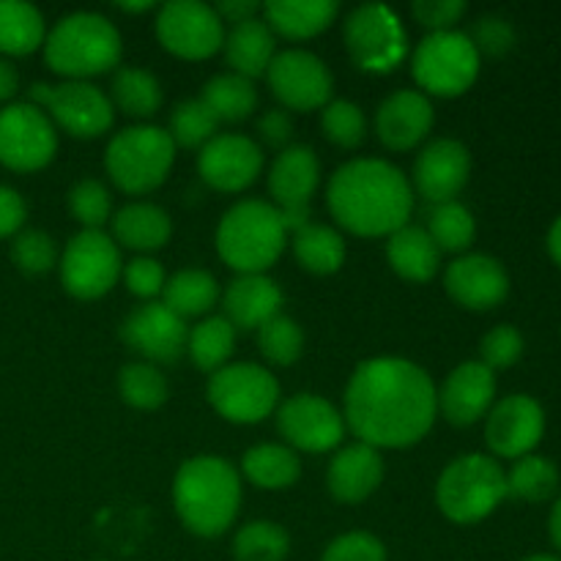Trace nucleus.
I'll return each mask as SVG.
<instances>
[{
	"mask_svg": "<svg viewBox=\"0 0 561 561\" xmlns=\"http://www.w3.org/2000/svg\"><path fill=\"white\" fill-rule=\"evenodd\" d=\"M31 104L44 107L47 118L55 129H64L66 135L91 137L104 135L115 121V107L104 91L85 80H64V82H36L31 85Z\"/></svg>",
	"mask_w": 561,
	"mask_h": 561,
	"instance_id": "nucleus-10",
	"label": "nucleus"
},
{
	"mask_svg": "<svg viewBox=\"0 0 561 561\" xmlns=\"http://www.w3.org/2000/svg\"><path fill=\"white\" fill-rule=\"evenodd\" d=\"M321 561H387V548L367 531H348L329 542Z\"/></svg>",
	"mask_w": 561,
	"mask_h": 561,
	"instance_id": "nucleus-48",
	"label": "nucleus"
},
{
	"mask_svg": "<svg viewBox=\"0 0 561 561\" xmlns=\"http://www.w3.org/2000/svg\"><path fill=\"white\" fill-rule=\"evenodd\" d=\"M548 252H551L553 261L561 266V214L553 219L551 230H548Z\"/></svg>",
	"mask_w": 561,
	"mask_h": 561,
	"instance_id": "nucleus-56",
	"label": "nucleus"
},
{
	"mask_svg": "<svg viewBox=\"0 0 561 561\" xmlns=\"http://www.w3.org/2000/svg\"><path fill=\"white\" fill-rule=\"evenodd\" d=\"M433 104L420 91H394L378 104L376 131L389 151H409L420 146L433 129Z\"/></svg>",
	"mask_w": 561,
	"mask_h": 561,
	"instance_id": "nucleus-23",
	"label": "nucleus"
},
{
	"mask_svg": "<svg viewBox=\"0 0 561 561\" xmlns=\"http://www.w3.org/2000/svg\"><path fill=\"white\" fill-rule=\"evenodd\" d=\"M203 102L208 104L217 121H228V124H239V121L250 118L252 110L257 107V88L255 82L247 77L225 71V75L211 77L203 88Z\"/></svg>",
	"mask_w": 561,
	"mask_h": 561,
	"instance_id": "nucleus-34",
	"label": "nucleus"
},
{
	"mask_svg": "<svg viewBox=\"0 0 561 561\" xmlns=\"http://www.w3.org/2000/svg\"><path fill=\"white\" fill-rule=\"evenodd\" d=\"M559 491V469L551 458L524 455L507 474V496L520 502H548Z\"/></svg>",
	"mask_w": 561,
	"mask_h": 561,
	"instance_id": "nucleus-39",
	"label": "nucleus"
},
{
	"mask_svg": "<svg viewBox=\"0 0 561 561\" xmlns=\"http://www.w3.org/2000/svg\"><path fill=\"white\" fill-rule=\"evenodd\" d=\"M121 250L104 230H80L60 255V283L77 299H99L118 283Z\"/></svg>",
	"mask_w": 561,
	"mask_h": 561,
	"instance_id": "nucleus-12",
	"label": "nucleus"
},
{
	"mask_svg": "<svg viewBox=\"0 0 561 561\" xmlns=\"http://www.w3.org/2000/svg\"><path fill=\"white\" fill-rule=\"evenodd\" d=\"M332 217L354 236H392L409 225L414 197L403 170L383 159H351L327 186Z\"/></svg>",
	"mask_w": 561,
	"mask_h": 561,
	"instance_id": "nucleus-2",
	"label": "nucleus"
},
{
	"mask_svg": "<svg viewBox=\"0 0 561 561\" xmlns=\"http://www.w3.org/2000/svg\"><path fill=\"white\" fill-rule=\"evenodd\" d=\"M11 261L25 274H47L58 263V247L44 230H20L11 241Z\"/></svg>",
	"mask_w": 561,
	"mask_h": 561,
	"instance_id": "nucleus-46",
	"label": "nucleus"
},
{
	"mask_svg": "<svg viewBox=\"0 0 561 561\" xmlns=\"http://www.w3.org/2000/svg\"><path fill=\"white\" fill-rule=\"evenodd\" d=\"M444 288L466 310H491L507 299L510 274L493 255L471 252L449 263Z\"/></svg>",
	"mask_w": 561,
	"mask_h": 561,
	"instance_id": "nucleus-20",
	"label": "nucleus"
},
{
	"mask_svg": "<svg viewBox=\"0 0 561 561\" xmlns=\"http://www.w3.org/2000/svg\"><path fill=\"white\" fill-rule=\"evenodd\" d=\"M471 173L469 148L453 137L427 142L414 162V186L431 206L455 201Z\"/></svg>",
	"mask_w": 561,
	"mask_h": 561,
	"instance_id": "nucleus-21",
	"label": "nucleus"
},
{
	"mask_svg": "<svg viewBox=\"0 0 561 561\" xmlns=\"http://www.w3.org/2000/svg\"><path fill=\"white\" fill-rule=\"evenodd\" d=\"M383 480V460L376 447L348 444L329 463V493L343 504H359L378 491Z\"/></svg>",
	"mask_w": 561,
	"mask_h": 561,
	"instance_id": "nucleus-26",
	"label": "nucleus"
},
{
	"mask_svg": "<svg viewBox=\"0 0 561 561\" xmlns=\"http://www.w3.org/2000/svg\"><path fill=\"white\" fill-rule=\"evenodd\" d=\"M283 290L266 274H239L225 288V321L233 329H261L283 310Z\"/></svg>",
	"mask_w": 561,
	"mask_h": 561,
	"instance_id": "nucleus-25",
	"label": "nucleus"
},
{
	"mask_svg": "<svg viewBox=\"0 0 561 561\" xmlns=\"http://www.w3.org/2000/svg\"><path fill=\"white\" fill-rule=\"evenodd\" d=\"M345 49L362 71L387 75L398 69L409 53L403 22L392 9L381 3H365L345 16Z\"/></svg>",
	"mask_w": 561,
	"mask_h": 561,
	"instance_id": "nucleus-11",
	"label": "nucleus"
},
{
	"mask_svg": "<svg viewBox=\"0 0 561 561\" xmlns=\"http://www.w3.org/2000/svg\"><path fill=\"white\" fill-rule=\"evenodd\" d=\"M121 340L146 356L148 362L173 365L181 359L190 340L184 318L170 312L162 301H146L142 307L131 310L121 323Z\"/></svg>",
	"mask_w": 561,
	"mask_h": 561,
	"instance_id": "nucleus-18",
	"label": "nucleus"
},
{
	"mask_svg": "<svg viewBox=\"0 0 561 561\" xmlns=\"http://www.w3.org/2000/svg\"><path fill=\"white\" fill-rule=\"evenodd\" d=\"M546 433V411L531 394H507L488 411L485 442L496 458L531 455Z\"/></svg>",
	"mask_w": 561,
	"mask_h": 561,
	"instance_id": "nucleus-17",
	"label": "nucleus"
},
{
	"mask_svg": "<svg viewBox=\"0 0 561 561\" xmlns=\"http://www.w3.org/2000/svg\"><path fill=\"white\" fill-rule=\"evenodd\" d=\"M121 11H131V14H140V11H151V0H142V3H118Z\"/></svg>",
	"mask_w": 561,
	"mask_h": 561,
	"instance_id": "nucleus-58",
	"label": "nucleus"
},
{
	"mask_svg": "<svg viewBox=\"0 0 561 561\" xmlns=\"http://www.w3.org/2000/svg\"><path fill=\"white\" fill-rule=\"evenodd\" d=\"M110 192L102 181L85 179L77 181L69 192V211L82 230H102V225L110 219Z\"/></svg>",
	"mask_w": 561,
	"mask_h": 561,
	"instance_id": "nucleus-45",
	"label": "nucleus"
},
{
	"mask_svg": "<svg viewBox=\"0 0 561 561\" xmlns=\"http://www.w3.org/2000/svg\"><path fill=\"white\" fill-rule=\"evenodd\" d=\"M524 561H561L559 557H553V553H535V557L524 559Z\"/></svg>",
	"mask_w": 561,
	"mask_h": 561,
	"instance_id": "nucleus-59",
	"label": "nucleus"
},
{
	"mask_svg": "<svg viewBox=\"0 0 561 561\" xmlns=\"http://www.w3.org/2000/svg\"><path fill=\"white\" fill-rule=\"evenodd\" d=\"M548 531H551L553 546L561 551V496L557 499V504H553V510H551V518H548Z\"/></svg>",
	"mask_w": 561,
	"mask_h": 561,
	"instance_id": "nucleus-57",
	"label": "nucleus"
},
{
	"mask_svg": "<svg viewBox=\"0 0 561 561\" xmlns=\"http://www.w3.org/2000/svg\"><path fill=\"white\" fill-rule=\"evenodd\" d=\"M241 471L252 485L263 488V491H283L299 480L301 460L285 444H257L244 453Z\"/></svg>",
	"mask_w": 561,
	"mask_h": 561,
	"instance_id": "nucleus-31",
	"label": "nucleus"
},
{
	"mask_svg": "<svg viewBox=\"0 0 561 561\" xmlns=\"http://www.w3.org/2000/svg\"><path fill=\"white\" fill-rule=\"evenodd\" d=\"M58 131L42 107L31 102L0 110V164L16 173H33L53 162Z\"/></svg>",
	"mask_w": 561,
	"mask_h": 561,
	"instance_id": "nucleus-13",
	"label": "nucleus"
},
{
	"mask_svg": "<svg viewBox=\"0 0 561 561\" xmlns=\"http://www.w3.org/2000/svg\"><path fill=\"white\" fill-rule=\"evenodd\" d=\"M438 411L447 416L449 425L469 427L488 416L496 398V373L488 370L482 362H463L447 376L438 389Z\"/></svg>",
	"mask_w": 561,
	"mask_h": 561,
	"instance_id": "nucleus-22",
	"label": "nucleus"
},
{
	"mask_svg": "<svg viewBox=\"0 0 561 561\" xmlns=\"http://www.w3.org/2000/svg\"><path fill=\"white\" fill-rule=\"evenodd\" d=\"M25 217L27 206L20 192L0 184V239H9V236L20 233V228L25 225Z\"/></svg>",
	"mask_w": 561,
	"mask_h": 561,
	"instance_id": "nucleus-53",
	"label": "nucleus"
},
{
	"mask_svg": "<svg viewBox=\"0 0 561 561\" xmlns=\"http://www.w3.org/2000/svg\"><path fill=\"white\" fill-rule=\"evenodd\" d=\"M504 499H507V471L491 455H460L438 477V510L453 524H477L488 518Z\"/></svg>",
	"mask_w": 561,
	"mask_h": 561,
	"instance_id": "nucleus-6",
	"label": "nucleus"
},
{
	"mask_svg": "<svg viewBox=\"0 0 561 561\" xmlns=\"http://www.w3.org/2000/svg\"><path fill=\"white\" fill-rule=\"evenodd\" d=\"M121 274H124L126 279V288H129L137 299L146 301L162 294L164 283H168L162 263L153 261V257H135V261L126 263V268Z\"/></svg>",
	"mask_w": 561,
	"mask_h": 561,
	"instance_id": "nucleus-50",
	"label": "nucleus"
},
{
	"mask_svg": "<svg viewBox=\"0 0 561 561\" xmlns=\"http://www.w3.org/2000/svg\"><path fill=\"white\" fill-rule=\"evenodd\" d=\"M175 162V142L168 129L151 124L129 126L110 140L104 168L126 195H148L168 179Z\"/></svg>",
	"mask_w": 561,
	"mask_h": 561,
	"instance_id": "nucleus-7",
	"label": "nucleus"
},
{
	"mask_svg": "<svg viewBox=\"0 0 561 561\" xmlns=\"http://www.w3.org/2000/svg\"><path fill=\"white\" fill-rule=\"evenodd\" d=\"M222 47L233 75L247 77V80L266 75L274 55H277V42H274L272 27L263 20H257V16L230 27V33H225Z\"/></svg>",
	"mask_w": 561,
	"mask_h": 561,
	"instance_id": "nucleus-28",
	"label": "nucleus"
},
{
	"mask_svg": "<svg viewBox=\"0 0 561 561\" xmlns=\"http://www.w3.org/2000/svg\"><path fill=\"white\" fill-rule=\"evenodd\" d=\"M157 36L168 53L184 60H206L225 44V25L214 5L201 0H173L159 9Z\"/></svg>",
	"mask_w": 561,
	"mask_h": 561,
	"instance_id": "nucleus-14",
	"label": "nucleus"
},
{
	"mask_svg": "<svg viewBox=\"0 0 561 561\" xmlns=\"http://www.w3.org/2000/svg\"><path fill=\"white\" fill-rule=\"evenodd\" d=\"M277 431L294 453H329L343 442L345 420L329 400L301 392L279 403Z\"/></svg>",
	"mask_w": 561,
	"mask_h": 561,
	"instance_id": "nucleus-16",
	"label": "nucleus"
},
{
	"mask_svg": "<svg viewBox=\"0 0 561 561\" xmlns=\"http://www.w3.org/2000/svg\"><path fill=\"white\" fill-rule=\"evenodd\" d=\"M173 504L181 524L197 537H219L239 515V471L217 455L186 460L173 480Z\"/></svg>",
	"mask_w": 561,
	"mask_h": 561,
	"instance_id": "nucleus-3",
	"label": "nucleus"
},
{
	"mask_svg": "<svg viewBox=\"0 0 561 561\" xmlns=\"http://www.w3.org/2000/svg\"><path fill=\"white\" fill-rule=\"evenodd\" d=\"M340 14V5L332 0H272L263 5V22L272 27L274 36L312 38L327 31Z\"/></svg>",
	"mask_w": 561,
	"mask_h": 561,
	"instance_id": "nucleus-27",
	"label": "nucleus"
},
{
	"mask_svg": "<svg viewBox=\"0 0 561 561\" xmlns=\"http://www.w3.org/2000/svg\"><path fill=\"white\" fill-rule=\"evenodd\" d=\"M173 236V222L153 203H129L113 217V241L137 252L162 250Z\"/></svg>",
	"mask_w": 561,
	"mask_h": 561,
	"instance_id": "nucleus-29",
	"label": "nucleus"
},
{
	"mask_svg": "<svg viewBox=\"0 0 561 561\" xmlns=\"http://www.w3.org/2000/svg\"><path fill=\"white\" fill-rule=\"evenodd\" d=\"M257 135L266 146L285 151L290 146V137H294V121H290L288 110H268L257 121Z\"/></svg>",
	"mask_w": 561,
	"mask_h": 561,
	"instance_id": "nucleus-52",
	"label": "nucleus"
},
{
	"mask_svg": "<svg viewBox=\"0 0 561 561\" xmlns=\"http://www.w3.org/2000/svg\"><path fill=\"white\" fill-rule=\"evenodd\" d=\"M290 553V537L274 520H252L236 531V561H285Z\"/></svg>",
	"mask_w": 561,
	"mask_h": 561,
	"instance_id": "nucleus-40",
	"label": "nucleus"
},
{
	"mask_svg": "<svg viewBox=\"0 0 561 561\" xmlns=\"http://www.w3.org/2000/svg\"><path fill=\"white\" fill-rule=\"evenodd\" d=\"M236 345V329L225 321V316H211L197 323L186 340V354L192 356L201 370L217 373L228 365Z\"/></svg>",
	"mask_w": 561,
	"mask_h": 561,
	"instance_id": "nucleus-37",
	"label": "nucleus"
},
{
	"mask_svg": "<svg viewBox=\"0 0 561 561\" xmlns=\"http://www.w3.org/2000/svg\"><path fill=\"white\" fill-rule=\"evenodd\" d=\"M219 121L203 99H184L170 113V140L181 148H203L217 137Z\"/></svg>",
	"mask_w": 561,
	"mask_h": 561,
	"instance_id": "nucleus-41",
	"label": "nucleus"
},
{
	"mask_svg": "<svg viewBox=\"0 0 561 561\" xmlns=\"http://www.w3.org/2000/svg\"><path fill=\"white\" fill-rule=\"evenodd\" d=\"M219 299V285L214 274L203 272V268H184V272L173 274L164 283L162 305L179 318H195L206 316Z\"/></svg>",
	"mask_w": 561,
	"mask_h": 561,
	"instance_id": "nucleus-33",
	"label": "nucleus"
},
{
	"mask_svg": "<svg viewBox=\"0 0 561 561\" xmlns=\"http://www.w3.org/2000/svg\"><path fill=\"white\" fill-rule=\"evenodd\" d=\"M208 403L219 416L236 425H255L272 416L279 405V383L266 367L236 362L208 378Z\"/></svg>",
	"mask_w": 561,
	"mask_h": 561,
	"instance_id": "nucleus-9",
	"label": "nucleus"
},
{
	"mask_svg": "<svg viewBox=\"0 0 561 561\" xmlns=\"http://www.w3.org/2000/svg\"><path fill=\"white\" fill-rule=\"evenodd\" d=\"M321 129H323V135L334 142V146L359 148L362 142H365V135H367V121H365V113H362L359 104L337 99V102H329L327 107H323Z\"/></svg>",
	"mask_w": 561,
	"mask_h": 561,
	"instance_id": "nucleus-44",
	"label": "nucleus"
},
{
	"mask_svg": "<svg viewBox=\"0 0 561 561\" xmlns=\"http://www.w3.org/2000/svg\"><path fill=\"white\" fill-rule=\"evenodd\" d=\"M427 236L442 252H463L474 241L477 222L469 208L458 201L436 203L427 211Z\"/></svg>",
	"mask_w": 561,
	"mask_h": 561,
	"instance_id": "nucleus-38",
	"label": "nucleus"
},
{
	"mask_svg": "<svg viewBox=\"0 0 561 561\" xmlns=\"http://www.w3.org/2000/svg\"><path fill=\"white\" fill-rule=\"evenodd\" d=\"M288 244L279 211L266 201H239L225 211L217 228V252L239 274H263Z\"/></svg>",
	"mask_w": 561,
	"mask_h": 561,
	"instance_id": "nucleus-5",
	"label": "nucleus"
},
{
	"mask_svg": "<svg viewBox=\"0 0 561 561\" xmlns=\"http://www.w3.org/2000/svg\"><path fill=\"white\" fill-rule=\"evenodd\" d=\"M257 348L272 365L290 367L294 362H299L301 351H305V332L294 318L279 312L257 329Z\"/></svg>",
	"mask_w": 561,
	"mask_h": 561,
	"instance_id": "nucleus-43",
	"label": "nucleus"
},
{
	"mask_svg": "<svg viewBox=\"0 0 561 561\" xmlns=\"http://www.w3.org/2000/svg\"><path fill=\"white\" fill-rule=\"evenodd\" d=\"M121 33L110 20L93 11H75L64 16L44 38V60L66 80L113 71L121 60Z\"/></svg>",
	"mask_w": 561,
	"mask_h": 561,
	"instance_id": "nucleus-4",
	"label": "nucleus"
},
{
	"mask_svg": "<svg viewBox=\"0 0 561 561\" xmlns=\"http://www.w3.org/2000/svg\"><path fill=\"white\" fill-rule=\"evenodd\" d=\"M266 77L272 93L288 110L310 113V110L327 107L332 99V71L318 55L307 49H283L274 55Z\"/></svg>",
	"mask_w": 561,
	"mask_h": 561,
	"instance_id": "nucleus-15",
	"label": "nucleus"
},
{
	"mask_svg": "<svg viewBox=\"0 0 561 561\" xmlns=\"http://www.w3.org/2000/svg\"><path fill=\"white\" fill-rule=\"evenodd\" d=\"M118 392L124 398V403H129L131 409L153 411L159 405H164L170 389L168 378L157 367L148 365V362H135V365L121 367Z\"/></svg>",
	"mask_w": 561,
	"mask_h": 561,
	"instance_id": "nucleus-42",
	"label": "nucleus"
},
{
	"mask_svg": "<svg viewBox=\"0 0 561 561\" xmlns=\"http://www.w3.org/2000/svg\"><path fill=\"white\" fill-rule=\"evenodd\" d=\"M438 414L431 376L409 359H367L345 389V425L362 444L405 449L427 436Z\"/></svg>",
	"mask_w": 561,
	"mask_h": 561,
	"instance_id": "nucleus-1",
	"label": "nucleus"
},
{
	"mask_svg": "<svg viewBox=\"0 0 561 561\" xmlns=\"http://www.w3.org/2000/svg\"><path fill=\"white\" fill-rule=\"evenodd\" d=\"M263 168V151L247 135H217L201 148L197 170L203 181L217 192H241L255 184Z\"/></svg>",
	"mask_w": 561,
	"mask_h": 561,
	"instance_id": "nucleus-19",
	"label": "nucleus"
},
{
	"mask_svg": "<svg viewBox=\"0 0 561 561\" xmlns=\"http://www.w3.org/2000/svg\"><path fill=\"white\" fill-rule=\"evenodd\" d=\"M387 261L394 272L409 283H427L438 272L442 263V250L433 244L425 228L416 225H403L394 230L387 241Z\"/></svg>",
	"mask_w": 561,
	"mask_h": 561,
	"instance_id": "nucleus-30",
	"label": "nucleus"
},
{
	"mask_svg": "<svg viewBox=\"0 0 561 561\" xmlns=\"http://www.w3.org/2000/svg\"><path fill=\"white\" fill-rule=\"evenodd\" d=\"M480 356L482 365L493 373L504 370V367H513L524 356V334L513 323H499L496 329H491L482 337Z\"/></svg>",
	"mask_w": 561,
	"mask_h": 561,
	"instance_id": "nucleus-47",
	"label": "nucleus"
},
{
	"mask_svg": "<svg viewBox=\"0 0 561 561\" xmlns=\"http://www.w3.org/2000/svg\"><path fill=\"white\" fill-rule=\"evenodd\" d=\"M20 91V75L5 58H0V102H9Z\"/></svg>",
	"mask_w": 561,
	"mask_h": 561,
	"instance_id": "nucleus-55",
	"label": "nucleus"
},
{
	"mask_svg": "<svg viewBox=\"0 0 561 561\" xmlns=\"http://www.w3.org/2000/svg\"><path fill=\"white\" fill-rule=\"evenodd\" d=\"M113 107L124 110L131 118H148L162 107V85L157 77L137 66H121L110 82Z\"/></svg>",
	"mask_w": 561,
	"mask_h": 561,
	"instance_id": "nucleus-36",
	"label": "nucleus"
},
{
	"mask_svg": "<svg viewBox=\"0 0 561 561\" xmlns=\"http://www.w3.org/2000/svg\"><path fill=\"white\" fill-rule=\"evenodd\" d=\"M466 36L471 38V44H474L480 55H504L513 49L515 27L513 22L504 20V16L485 14L474 22L471 33H466Z\"/></svg>",
	"mask_w": 561,
	"mask_h": 561,
	"instance_id": "nucleus-49",
	"label": "nucleus"
},
{
	"mask_svg": "<svg viewBox=\"0 0 561 561\" xmlns=\"http://www.w3.org/2000/svg\"><path fill=\"white\" fill-rule=\"evenodd\" d=\"M411 14L431 33L455 31V22H460V16L466 14V3L463 0H416L411 5Z\"/></svg>",
	"mask_w": 561,
	"mask_h": 561,
	"instance_id": "nucleus-51",
	"label": "nucleus"
},
{
	"mask_svg": "<svg viewBox=\"0 0 561 561\" xmlns=\"http://www.w3.org/2000/svg\"><path fill=\"white\" fill-rule=\"evenodd\" d=\"M321 181V164L310 146H288L277 153L268 170V192L277 211H296L310 208V197L316 195Z\"/></svg>",
	"mask_w": 561,
	"mask_h": 561,
	"instance_id": "nucleus-24",
	"label": "nucleus"
},
{
	"mask_svg": "<svg viewBox=\"0 0 561 561\" xmlns=\"http://www.w3.org/2000/svg\"><path fill=\"white\" fill-rule=\"evenodd\" d=\"M294 255L301 268L312 274H334L345 261V241L327 225H305L290 236Z\"/></svg>",
	"mask_w": 561,
	"mask_h": 561,
	"instance_id": "nucleus-35",
	"label": "nucleus"
},
{
	"mask_svg": "<svg viewBox=\"0 0 561 561\" xmlns=\"http://www.w3.org/2000/svg\"><path fill=\"white\" fill-rule=\"evenodd\" d=\"M214 11H217L222 22H233V25H239V22L255 20V16L263 11V5L255 3V0H222V3L214 5Z\"/></svg>",
	"mask_w": 561,
	"mask_h": 561,
	"instance_id": "nucleus-54",
	"label": "nucleus"
},
{
	"mask_svg": "<svg viewBox=\"0 0 561 561\" xmlns=\"http://www.w3.org/2000/svg\"><path fill=\"white\" fill-rule=\"evenodd\" d=\"M47 27L36 5L22 0H0V55H31L44 47Z\"/></svg>",
	"mask_w": 561,
	"mask_h": 561,
	"instance_id": "nucleus-32",
	"label": "nucleus"
},
{
	"mask_svg": "<svg viewBox=\"0 0 561 561\" xmlns=\"http://www.w3.org/2000/svg\"><path fill=\"white\" fill-rule=\"evenodd\" d=\"M416 85L433 96H460L480 75V53L460 31L427 33L411 55Z\"/></svg>",
	"mask_w": 561,
	"mask_h": 561,
	"instance_id": "nucleus-8",
	"label": "nucleus"
}]
</instances>
